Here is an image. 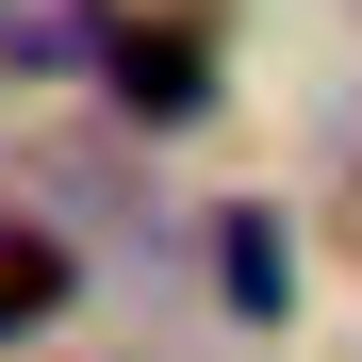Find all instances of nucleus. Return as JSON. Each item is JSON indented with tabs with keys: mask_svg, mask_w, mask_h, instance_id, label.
<instances>
[{
	"mask_svg": "<svg viewBox=\"0 0 362 362\" xmlns=\"http://www.w3.org/2000/svg\"><path fill=\"white\" fill-rule=\"evenodd\" d=\"M230 296H247V313L280 296V230H264V214H230Z\"/></svg>",
	"mask_w": 362,
	"mask_h": 362,
	"instance_id": "nucleus-4",
	"label": "nucleus"
},
{
	"mask_svg": "<svg viewBox=\"0 0 362 362\" xmlns=\"http://www.w3.org/2000/svg\"><path fill=\"white\" fill-rule=\"evenodd\" d=\"M115 0H0V66L17 83H83V66H115Z\"/></svg>",
	"mask_w": 362,
	"mask_h": 362,
	"instance_id": "nucleus-1",
	"label": "nucleus"
},
{
	"mask_svg": "<svg viewBox=\"0 0 362 362\" xmlns=\"http://www.w3.org/2000/svg\"><path fill=\"white\" fill-rule=\"evenodd\" d=\"M115 99H132V115H198L214 99V49L198 33H115Z\"/></svg>",
	"mask_w": 362,
	"mask_h": 362,
	"instance_id": "nucleus-2",
	"label": "nucleus"
},
{
	"mask_svg": "<svg viewBox=\"0 0 362 362\" xmlns=\"http://www.w3.org/2000/svg\"><path fill=\"white\" fill-rule=\"evenodd\" d=\"M66 313V247L49 230H0V329H49Z\"/></svg>",
	"mask_w": 362,
	"mask_h": 362,
	"instance_id": "nucleus-3",
	"label": "nucleus"
}]
</instances>
